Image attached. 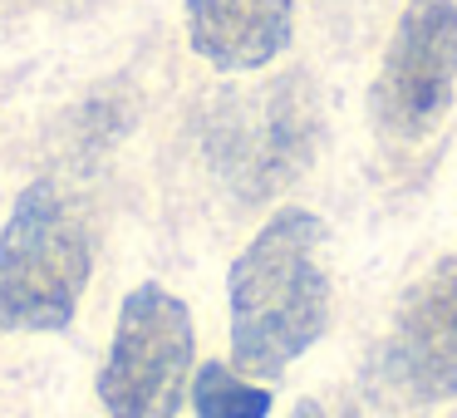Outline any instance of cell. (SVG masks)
Listing matches in <instances>:
<instances>
[{"label": "cell", "instance_id": "1", "mask_svg": "<svg viewBox=\"0 0 457 418\" xmlns=\"http://www.w3.org/2000/svg\"><path fill=\"white\" fill-rule=\"evenodd\" d=\"M325 222L280 207L231 261V359L251 379H280L329 330L335 286L325 271Z\"/></svg>", "mask_w": 457, "mask_h": 418}, {"label": "cell", "instance_id": "2", "mask_svg": "<svg viewBox=\"0 0 457 418\" xmlns=\"http://www.w3.org/2000/svg\"><path fill=\"white\" fill-rule=\"evenodd\" d=\"M94 247L54 178H35L0 231V330H64L89 286Z\"/></svg>", "mask_w": 457, "mask_h": 418}, {"label": "cell", "instance_id": "3", "mask_svg": "<svg viewBox=\"0 0 457 418\" xmlns=\"http://www.w3.org/2000/svg\"><path fill=\"white\" fill-rule=\"evenodd\" d=\"M320 148V99L305 74H280L227 94L212 109L207 153L241 202H266L310 168Z\"/></svg>", "mask_w": 457, "mask_h": 418}, {"label": "cell", "instance_id": "4", "mask_svg": "<svg viewBox=\"0 0 457 418\" xmlns=\"http://www.w3.org/2000/svg\"><path fill=\"white\" fill-rule=\"evenodd\" d=\"M192 315L158 280L133 286L119 305L109 359L99 369V404L109 418H178L192 389Z\"/></svg>", "mask_w": 457, "mask_h": 418}, {"label": "cell", "instance_id": "5", "mask_svg": "<svg viewBox=\"0 0 457 418\" xmlns=\"http://www.w3.org/2000/svg\"><path fill=\"white\" fill-rule=\"evenodd\" d=\"M457 94V5L408 0L369 89V119L388 143L437 133Z\"/></svg>", "mask_w": 457, "mask_h": 418}, {"label": "cell", "instance_id": "6", "mask_svg": "<svg viewBox=\"0 0 457 418\" xmlns=\"http://www.w3.org/2000/svg\"><path fill=\"white\" fill-rule=\"evenodd\" d=\"M384 374L408 404H443L457 394V251L437 256L398 300Z\"/></svg>", "mask_w": 457, "mask_h": 418}, {"label": "cell", "instance_id": "7", "mask_svg": "<svg viewBox=\"0 0 457 418\" xmlns=\"http://www.w3.org/2000/svg\"><path fill=\"white\" fill-rule=\"evenodd\" d=\"M295 35V0H187V40L212 70H266Z\"/></svg>", "mask_w": 457, "mask_h": 418}, {"label": "cell", "instance_id": "8", "mask_svg": "<svg viewBox=\"0 0 457 418\" xmlns=\"http://www.w3.org/2000/svg\"><path fill=\"white\" fill-rule=\"evenodd\" d=\"M192 408L197 418H266L270 414V389L246 384L231 364H197L192 374Z\"/></svg>", "mask_w": 457, "mask_h": 418}, {"label": "cell", "instance_id": "9", "mask_svg": "<svg viewBox=\"0 0 457 418\" xmlns=\"http://www.w3.org/2000/svg\"><path fill=\"white\" fill-rule=\"evenodd\" d=\"M290 418H325V408L315 404V398H305V404H295V414Z\"/></svg>", "mask_w": 457, "mask_h": 418}]
</instances>
